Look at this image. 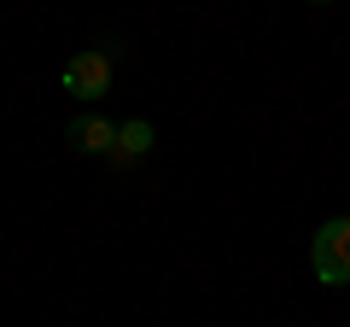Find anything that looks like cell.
Returning <instances> with one entry per match:
<instances>
[{
  "label": "cell",
  "instance_id": "obj_3",
  "mask_svg": "<svg viewBox=\"0 0 350 327\" xmlns=\"http://www.w3.org/2000/svg\"><path fill=\"white\" fill-rule=\"evenodd\" d=\"M64 140H70L76 152H88V158H100V152L117 146V123H105V117H76V123L64 129Z\"/></svg>",
  "mask_w": 350,
  "mask_h": 327
},
{
  "label": "cell",
  "instance_id": "obj_4",
  "mask_svg": "<svg viewBox=\"0 0 350 327\" xmlns=\"http://www.w3.org/2000/svg\"><path fill=\"white\" fill-rule=\"evenodd\" d=\"M152 123L146 117H129V123H117V146H111V164H135V158H146L152 152Z\"/></svg>",
  "mask_w": 350,
  "mask_h": 327
},
{
  "label": "cell",
  "instance_id": "obj_2",
  "mask_svg": "<svg viewBox=\"0 0 350 327\" xmlns=\"http://www.w3.org/2000/svg\"><path fill=\"white\" fill-rule=\"evenodd\" d=\"M64 94H76V100H105V94H111V53L82 47L64 64Z\"/></svg>",
  "mask_w": 350,
  "mask_h": 327
},
{
  "label": "cell",
  "instance_id": "obj_1",
  "mask_svg": "<svg viewBox=\"0 0 350 327\" xmlns=\"http://www.w3.org/2000/svg\"><path fill=\"white\" fill-rule=\"evenodd\" d=\"M310 263H315V280L321 287H350V216H333V222L315 228Z\"/></svg>",
  "mask_w": 350,
  "mask_h": 327
}]
</instances>
